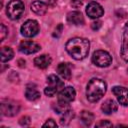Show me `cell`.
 <instances>
[{
    "instance_id": "cell-1",
    "label": "cell",
    "mask_w": 128,
    "mask_h": 128,
    "mask_svg": "<svg viewBox=\"0 0 128 128\" xmlns=\"http://www.w3.org/2000/svg\"><path fill=\"white\" fill-rule=\"evenodd\" d=\"M68 54L75 60H82L86 58L89 53L90 43L87 39L81 37H75L67 41L65 45Z\"/></svg>"
},
{
    "instance_id": "cell-2",
    "label": "cell",
    "mask_w": 128,
    "mask_h": 128,
    "mask_svg": "<svg viewBox=\"0 0 128 128\" xmlns=\"http://www.w3.org/2000/svg\"><path fill=\"white\" fill-rule=\"evenodd\" d=\"M106 89H107V85L105 81L99 78L91 79L88 82L86 88V97L88 101L93 103L99 101L106 93Z\"/></svg>"
},
{
    "instance_id": "cell-3",
    "label": "cell",
    "mask_w": 128,
    "mask_h": 128,
    "mask_svg": "<svg viewBox=\"0 0 128 128\" xmlns=\"http://www.w3.org/2000/svg\"><path fill=\"white\" fill-rule=\"evenodd\" d=\"M24 3L21 0H11L6 7V14L12 20L19 19L24 13Z\"/></svg>"
},
{
    "instance_id": "cell-4",
    "label": "cell",
    "mask_w": 128,
    "mask_h": 128,
    "mask_svg": "<svg viewBox=\"0 0 128 128\" xmlns=\"http://www.w3.org/2000/svg\"><path fill=\"white\" fill-rule=\"evenodd\" d=\"M92 62L94 65L104 68V67H108L112 63V57L107 51L97 50L92 55Z\"/></svg>"
},
{
    "instance_id": "cell-5",
    "label": "cell",
    "mask_w": 128,
    "mask_h": 128,
    "mask_svg": "<svg viewBox=\"0 0 128 128\" xmlns=\"http://www.w3.org/2000/svg\"><path fill=\"white\" fill-rule=\"evenodd\" d=\"M0 109H1L2 115L7 116V117H12V116H15L19 112L20 106L17 102L6 99V100H2Z\"/></svg>"
},
{
    "instance_id": "cell-6",
    "label": "cell",
    "mask_w": 128,
    "mask_h": 128,
    "mask_svg": "<svg viewBox=\"0 0 128 128\" xmlns=\"http://www.w3.org/2000/svg\"><path fill=\"white\" fill-rule=\"evenodd\" d=\"M39 32V24L36 20L29 19L21 26V34L24 37H34Z\"/></svg>"
},
{
    "instance_id": "cell-7",
    "label": "cell",
    "mask_w": 128,
    "mask_h": 128,
    "mask_svg": "<svg viewBox=\"0 0 128 128\" xmlns=\"http://www.w3.org/2000/svg\"><path fill=\"white\" fill-rule=\"evenodd\" d=\"M76 96V91L73 87L71 86H67L63 89H61V91L58 94V101L65 103V104H69L71 103Z\"/></svg>"
},
{
    "instance_id": "cell-8",
    "label": "cell",
    "mask_w": 128,
    "mask_h": 128,
    "mask_svg": "<svg viewBox=\"0 0 128 128\" xmlns=\"http://www.w3.org/2000/svg\"><path fill=\"white\" fill-rule=\"evenodd\" d=\"M86 14L92 19H97L104 14V9L99 3L92 1L86 7Z\"/></svg>"
},
{
    "instance_id": "cell-9",
    "label": "cell",
    "mask_w": 128,
    "mask_h": 128,
    "mask_svg": "<svg viewBox=\"0 0 128 128\" xmlns=\"http://www.w3.org/2000/svg\"><path fill=\"white\" fill-rule=\"evenodd\" d=\"M112 92L122 106H128V88L122 86H114L112 88Z\"/></svg>"
},
{
    "instance_id": "cell-10",
    "label": "cell",
    "mask_w": 128,
    "mask_h": 128,
    "mask_svg": "<svg viewBox=\"0 0 128 128\" xmlns=\"http://www.w3.org/2000/svg\"><path fill=\"white\" fill-rule=\"evenodd\" d=\"M18 48H19V51L23 54H34L41 49L40 46L33 41H22L19 44Z\"/></svg>"
},
{
    "instance_id": "cell-11",
    "label": "cell",
    "mask_w": 128,
    "mask_h": 128,
    "mask_svg": "<svg viewBox=\"0 0 128 128\" xmlns=\"http://www.w3.org/2000/svg\"><path fill=\"white\" fill-rule=\"evenodd\" d=\"M121 57L128 62V22L125 24L123 29V35H122V44L120 49Z\"/></svg>"
},
{
    "instance_id": "cell-12",
    "label": "cell",
    "mask_w": 128,
    "mask_h": 128,
    "mask_svg": "<svg viewBox=\"0 0 128 128\" xmlns=\"http://www.w3.org/2000/svg\"><path fill=\"white\" fill-rule=\"evenodd\" d=\"M67 21L72 25H82L84 23V17L79 11H71L67 14Z\"/></svg>"
},
{
    "instance_id": "cell-13",
    "label": "cell",
    "mask_w": 128,
    "mask_h": 128,
    "mask_svg": "<svg viewBox=\"0 0 128 128\" xmlns=\"http://www.w3.org/2000/svg\"><path fill=\"white\" fill-rule=\"evenodd\" d=\"M52 62V59L49 55H46V54H43L41 56H38L34 59V64L36 67L40 68V69H45L47 68Z\"/></svg>"
},
{
    "instance_id": "cell-14",
    "label": "cell",
    "mask_w": 128,
    "mask_h": 128,
    "mask_svg": "<svg viewBox=\"0 0 128 128\" xmlns=\"http://www.w3.org/2000/svg\"><path fill=\"white\" fill-rule=\"evenodd\" d=\"M117 109H118V105L113 99H107L101 105V110L105 114H112V113L116 112Z\"/></svg>"
},
{
    "instance_id": "cell-15",
    "label": "cell",
    "mask_w": 128,
    "mask_h": 128,
    "mask_svg": "<svg viewBox=\"0 0 128 128\" xmlns=\"http://www.w3.org/2000/svg\"><path fill=\"white\" fill-rule=\"evenodd\" d=\"M31 7V10L37 14V15H44L46 12H47V9H48V6L46 3L42 2V1H34L31 3L30 5Z\"/></svg>"
},
{
    "instance_id": "cell-16",
    "label": "cell",
    "mask_w": 128,
    "mask_h": 128,
    "mask_svg": "<svg viewBox=\"0 0 128 128\" xmlns=\"http://www.w3.org/2000/svg\"><path fill=\"white\" fill-rule=\"evenodd\" d=\"M47 84L48 86H51L53 88H55L57 91L60 89L64 88V83L62 80H60V78L54 74H51L47 77Z\"/></svg>"
},
{
    "instance_id": "cell-17",
    "label": "cell",
    "mask_w": 128,
    "mask_h": 128,
    "mask_svg": "<svg viewBox=\"0 0 128 128\" xmlns=\"http://www.w3.org/2000/svg\"><path fill=\"white\" fill-rule=\"evenodd\" d=\"M58 74L65 80H69L71 78V69L68 63H60L57 66Z\"/></svg>"
},
{
    "instance_id": "cell-18",
    "label": "cell",
    "mask_w": 128,
    "mask_h": 128,
    "mask_svg": "<svg viewBox=\"0 0 128 128\" xmlns=\"http://www.w3.org/2000/svg\"><path fill=\"white\" fill-rule=\"evenodd\" d=\"M25 97L29 101H36L40 98V92L35 87L27 86V88L25 90Z\"/></svg>"
},
{
    "instance_id": "cell-19",
    "label": "cell",
    "mask_w": 128,
    "mask_h": 128,
    "mask_svg": "<svg viewBox=\"0 0 128 128\" xmlns=\"http://www.w3.org/2000/svg\"><path fill=\"white\" fill-rule=\"evenodd\" d=\"M13 56H14V52L10 47L3 46L1 48V62L2 63L11 60L13 58Z\"/></svg>"
},
{
    "instance_id": "cell-20",
    "label": "cell",
    "mask_w": 128,
    "mask_h": 128,
    "mask_svg": "<svg viewBox=\"0 0 128 128\" xmlns=\"http://www.w3.org/2000/svg\"><path fill=\"white\" fill-rule=\"evenodd\" d=\"M80 119L82 121V123L86 126H90L94 120V115L90 112V111H86V110H83L81 113H80Z\"/></svg>"
},
{
    "instance_id": "cell-21",
    "label": "cell",
    "mask_w": 128,
    "mask_h": 128,
    "mask_svg": "<svg viewBox=\"0 0 128 128\" xmlns=\"http://www.w3.org/2000/svg\"><path fill=\"white\" fill-rule=\"evenodd\" d=\"M73 118H74V112L71 109H68L62 113V116L60 118V123L61 125H68Z\"/></svg>"
},
{
    "instance_id": "cell-22",
    "label": "cell",
    "mask_w": 128,
    "mask_h": 128,
    "mask_svg": "<svg viewBox=\"0 0 128 128\" xmlns=\"http://www.w3.org/2000/svg\"><path fill=\"white\" fill-rule=\"evenodd\" d=\"M53 108H54V110H55V112H57V113H63V112H65L66 110H68L69 109V104H65V103H62V102H57V104L55 103V104H53Z\"/></svg>"
},
{
    "instance_id": "cell-23",
    "label": "cell",
    "mask_w": 128,
    "mask_h": 128,
    "mask_svg": "<svg viewBox=\"0 0 128 128\" xmlns=\"http://www.w3.org/2000/svg\"><path fill=\"white\" fill-rule=\"evenodd\" d=\"M7 35H8V29L4 24H0V41H4Z\"/></svg>"
},
{
    "instance_id": "cell-24",
    "label": "cell",
    "mask_w": 128,
    "mask_h": 128,
    "mask_svg": "<svg viewBox=\"0 0 128 128\" xmlns=\"http://www.w3.org/2000/svg\"><path fill=\"white\" fill-rule=\"evenodd\" d=\"M56 92H57V90H56L55 88L51 87V86H47V87L44 89L45 95H46V96H49V97H53V96L56 94Z\"/></svg>"
},
{
    "instance_id": "cell-25",
    "label": "cell",
    "mask_w": 128,
    "mask_h": 128,
    "mask_svg": "<svg viewBox=\"0 0 128 128\" xmlns=\"http://www.w3.org/2000/svg\"><path fill=\"white\" fill-rule=\"evenodd\" d=\"M62 30H63V24H59V25L55 28V30H54V32H53V37L59 38L60 35H61V33H62Z\"/></svg>"
},
{
    "instance_id": "cell-26",
    "label": "cell",
    "mask_w": 128,
    "mask_h": 128,
    "mask_svg": "<svg viewBox=\"0 0 128 128\" xmlns=\"http://www.w3.org/2000/svg\"><path fill=\"white\" fill-rule=\"evenodd\" d=\"M30 122H31V120H30V117H28V116H23L19 120V123L21 126H28V125H30Z\"/></svg>"
},
{
    "instance_id": "cell-27",
    "label": "cell",
    "mask_w": 128,
    "mask_h": 128,
    "mask_svg": "<svg viewBox=\"0 0 128 128\" xmlns=\"http://www.w3.org/2000/svg\"><path fill=\"white\" fill-rule=\"evenodd\" d=\"M95 126L96 127H111L112 126V123L109 122V121H107V120H102V121L98 122Z\"/></svg>"
},
{
    "instance_id": "cell-28",
    "label": "cell",
    "mask_w": 128,
    "mask_h": 128,
    "mask_svg": "<svg viewBox=\"0 0 128 128\" xmlns=\"http://www.w3.org/2000/svg\"><path fill=\"white\" fill-rule=\"evenodd\" d=\"M42 126L43 127H57V124L53 119H48Z\"/></svg>"
},
{
    "instance_id": "cell-29",
    "label": "cell",
    "mask_w": 128,
    "mask_h": 128,
    "mask_svg": "<svg viewBox=\"0 0 128 128\" xmlns=\"http://www.w3.org/2000/svg\"><path fill=\"white\" fill-rule=\"evenodd\" d=\"M100 27H101V22H100V21H94V22L91 24V28H92L93 30H98Z\"/></svg>"
},
{
    "instance_id": "cell-30",
    "label": "cell",
    "mask_w": 128,
    "mask_h": 128,
    "mask_svg": "<svg viewBox=\"0 0 128 128\" xmlns=\"http://www.w3.org/2000/svg\"><path fill=\"white\" fill-rule=\"evenodd\" d=\"M71 5L75 8H79L82 5V1L81 0H71Z\"/></svg>"
},
{
    "instance_id": "cell-31",
    "label": "cell",
    "mask_w": 128,
    "mask_h": 128,
    "mask_svg": "<svg viewBox=\"0 0 128 128\" xmlns=\"http://www.w3.org/2000/svg\"><path fill=\"white\" fill-rule=\"evenodd\" d=\"M18 63H19V66H20V67H24V66H25V61L22 60V59L18 60Z\"/></svg>"
},
{
    "instance_id": "cell-32",
    "label": "cell",
    "mask_w": 128,
    "mask_h": 128,
    "mask_svg": "<svg viewBox=\"0 0 128 128\" xmlns=\"http://www.w3.org/2000/svg\"><path fill=\"white\" fill-rule=\"evenodd\" d=\"M48 3H49L50 5H52V6H54V5L57 3V0H48Z\"/></svg>"
},
{
    "instance_id": "cell-33",
    "label": "cell",
    "mask_w": 128,
    "mask_h": 128,
    "mask_svg": "<svg viewBox=\"0 0 128 128\" xmlns=\"http://www.w3.org/2000/svg\"><path fill=\"white\" fill-rule=\"evenodd\" d=\"M127 72H128V69H127Z\"/></svg>"
}]
</instances>
